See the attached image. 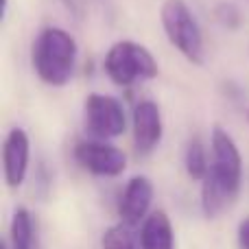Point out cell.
<instances>
[{
	"label": "cell",
	"mask_w": 249,
	"mask_h": 249,
	"mask_svg": "<svg viewBox=\"0 0 249 249\" xmlns=\"http://www.w3.org/2000/svg\"><path fill=\"white\" fill-rule=\"evenodd\" d=\"M74 160L96 177H118L127 168V158L107 140H83L74 146Z\"/></svg>",
	"instance_id": "8992f818"
},
{
	"label": "cell",
	"mask_w": 249,
	"mask_h": 249,
	"mask_svg": "<svg viewBox=\"0 0 249 249\" xmlns=\"http://www.w3.org/2000/svg\"><path fill=\"white\" fill-rule=\"evenodd\" d=\"M216 20L221 22V24L225 26V29H236L238 24H241V13H238V9L234 7L232 2H223L216 7Z\"/></svg>",
	"instance_id": "5bb4252c"
},
{
	"label": "cell",
	"mask_w": 249,
	"mask_h": 249,
	"mask_svg": "<svg viewBox=\"0 0 249 249\" xmlns=\"http://www.w3.org/2000/svg\"><path fill=\"white\" fill-rule=\"evenodd\" d=\"M184 164H186V173L193 179H206L208 168H210V160H208V151L203 146V142L199 138H193L186 146V155H184Z\"/></svg>",
	"instance_id": "7c38bea8"
},
{
	"label": "cell",
	"mask_w": 249,
	"mask_h": 249,
	"mask_svg": "<svg viewBox=\"0 0 249 249\" xmlns=\"http://www.w3.org/2000/svg\"><path fill=\"white\" fill-rule=\"evenodd\" d=\"M83 123L86 131L94 140H112L124 133L127 116L118 99L109 94H90L83 105Z\"/></svg>",
	"instance_id": "5b68a950"
},
{
	"label": "cell",
	"mask_w": 249,
	"mask_h": 249,
	"mask_svg": "<svg viewBox=\"0 0 249 249\" xmlns=\"http://www.w3.org/2000/svg\"><path fill=\"white\" fill-rule=\"evenodd\" d=\"M247 121H249V112H247Z\"/></svg>",
	"instance_id": "2e32d148"
},
{
	"label": "cell",
	"mask_w": 249,
	"mask_h": 249,
	"mask_svg": "<svg viewBox=\"0 0 249 249\" xmlns=\"http://www.w3.org/2000/svg\"><path fill=\"white\" fill-rule=\"evenodd\" d=\"M29 155H31V142L24 129L16 127L7 133L2 144V168H4V181L9 188L22 186L29 171Z\"/></svg>",
	"instance_id": "ba28073f"
},
{
	"label": "cell",
	"mask_w": 249,
	"mask_h": 249,
	"mask_svg": "<svg viewBox=\"0 0 249 249\" xmlns=\"http://www.w3.org/2000/svg\"><path fill=\"white\" fill-rule=\"evenodd\" d=\"M101 245H103V249H142L140 236H136L133 228H129L124 223L112 225V228L105 230Z\"/></svg>",
	"instance_id": "4fadbf2b"
},
{
	"label": "cell",
	"mask_w": 249,
	"mask_h": 249,
	"mask_svg": "<svg viewBox=\"0 0 249 249\" xmlns=\"http://www.w3.org/2000/svg\"><path fill=\"white\" fill-rule=\"evenodd\" d=\"M103 70L116 86L129 88L140 81L155 79L160 72V66L146 46L131 42V39H121V42L112 44L109 51L105 53Z\"/></svg>",
	"instance_id": "3957f363"
},
{
	"label": "cell",
	"mask_w": 249,
	"mask_h": 249,
	"mask_svg": "<svg viewBox=\"0 0 249 249\" xmlns=\"http://www.w3.org/2000/svg\"><path fill=\"white\" fill-rule=\"evenodd\" d=\"M160 22L171 46H175L190 64L201 66L203 35L186 0H164L160 7Z\"/></svg>",
	"instance_id": "277c9868"
},
{
	"label": "cell",
	"mask_w": 249,
	"mask_h": 249,
	"mask_svg": "<svg viewBox=\"0 0 249 249\" xmlns=\"http://www.w3.org/2000/svg\"><path fill=\"white\" fill-rule=\"evenodd\" d=\"M151 201H153V184H151V179L144 175L131 177L121 195V201H118L121 221L129 228L142 225L144 219L149 216Z\"/></svg>",
	"instance_id": "52a82bcc"
},
{
	"label": "cell",
	"mask_w": 249,
	"mask_h": 249,
	"mask_svg": "<svg viewBox=\"0 0 249 249\" xmlns=\"http://www.w3.org/2000/svg\"><path fill=\"white\" fill-rule=\"evenodd\" d=\"M162 112L153 101H140L133 107V144L140 155H146L162 140Z\"/></svg>",
	"instance_id": "9c48e42d"
},
{
	"label": "cell",
	"mask_w": 249,
	"mask_h": 249,
	"mask_svg": "<svg viewBox=\"0 0 249 249\" xmlns=\"http://www.w3.org/2000/svg\"><path fill=\"white\" fill-rule=\"evenodd\" d=\"M142 249H175V234H173L171 219L164 210L151 212L140 228Z\"/></svg>",
	"instance_id": "30bf717a"
},
{
	"label": "cell",
	"mask_w": 249,
	"mask_h": 249,
	"mask_svg": "<svg viewBox=\"0 0 249 249\" xmlns=\"http://www.w3.org/2000/svg\"><path fill=\"white\" fill-rule=\"evenodd\" d=\"M33 70L46 86L61 88L72 79L77 66V42L61 26H46L37 33L31 51Z\"/></svg>",
	"instance_id": "7a4b0ae2"
},
{
	"label": "cell",
	"mask_w": 249,
	"mask_h": 249,
	"mask_svg": "<svg viewBox=\"0 0 249 249\" xmlns=\"http://www.w3.org/2000/svg\"><path fill=\"white\" fill-rule=\"evenodd\" d=\"M238 247L249 249V216L243 219L241 225H238Z\"/></svg>",
	"instance_id": "9a60e30c"
},
{
	"label": "cell",
	"mask_w": 249,
	"mask_h": 249,
	"mask_svg": "<svg viewBox=\"0 0 249 249\" xmlns=\"http://www.w3.org/2000/svg\"><path fill=\"white\" fill-rule=\"evenodd\" d=\"M243 181V158L234 138L223 127L212 129L210 168L201 181V210L208 219L225 212L238 199Z\"/></svg>",
	"instance_id": "6da1fadb"
},
{
	"label": "cell",
	"mask_w": 249,
	"mask_h": 249,
	"mask_svg": "<svg viewBox=\"0 0 249 249\" xmlns=\"http://www.w3.org/2000/svg\"><path fill=\"white\" fill-rule=\"evenodd\" d=\"M7 249H33L35 245V223L26 208H18L13 212L9 225V238L2 243Z\"/></svg>",
	"instance_id": "8fae6325"
}]
</instances>
